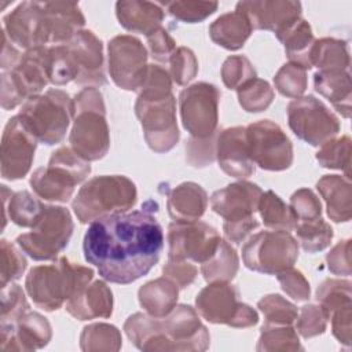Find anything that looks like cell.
<instances>
[{
  "label": "cell",
  "instance_id": "cell-1",
  "mask_svg": "<svg viewBox=\"0 0 352 352\" xmlns=\"http://www.w3.org/2000/svg\"><path fill=\"white\" fill-rule=\"evenodd\" d=\"M164 249L161 224L147 209L94 220L82 241L84 258L111 283L128 285L147 275Z\"/></svg>",
  "mask_w": 352,
  "mask_h": 352
},
{
  "label": "cell",
  "instance_id": "cell-2",
  "mask_svg": "<svg viewBox=\"0 0 352 352\" xmlns=\"http://www.w3.org/2000/svg\"><path fill=\"white\" fill-rule=\"evenodd\" d=\"M128 338L143 351H204L209 344L206 327L190 305H177L166 316L135 314L124 324Z\"/></svg>",
  "mask_w": 352,
  "mask_h": 352
},
{
  "label": "cell",
  "instance_id": "cell-3",
  "mask_svg": "<svg viewBox=\"0 0 352 352\" xmlns=\"http://www.w3.org/2000/svg\"><path fill=\"white\" fill-rule=\"evenodd\" d=\"M92 278L91 268L59 257L52 264L33 267L26 276L25 287L36 307L55 311L89 285Z\"/></svg>",
  "mask_w": 352,
  "mask_h": 352
},
{
  "label": "cell",
  "instance_id": "cell-4",
  "mask_svg": "<svg viewBox=\"0 0 352 352\" xmlns=\"http://www.w3.org/2000/svg\"><path fill=\"white\" fill-rule=\"evenodd\" d=\"M73 107L69 136L72 150L88 162L103 158L110 146V135L102 94L96 87H87L74 96Z\"/></svg>",
  "mask_w": 352,
  "mask_h": 352
},
{
  "label": "cell",
  "instance_id": "cell-5",
  "mask_svg": "<svg viewBox=\"0 0 352 352\" xmlns=\"http://www.w3.org/2000/svg\"><path fill=\"white\" fill-rule=\"evenodd\" d=\"M136 186L126 176H95L82 184L72 206L80 223L128 212L136 202Z\"/></svg>",
  "mask_w": 352,
  "mask_h": 352
},
{
  "label": "cell",
  "instance_id": "cell-6",
  "mask_svg": "<svg viewBox=\"0 0 352 352\" xmlns=\"http://www.w3.org/2000/svg\"><path fill=\"white\" fill-rule=\"evenodd\" d=\"M73 99L62 89H48L28 98L19 116L44 144H56L63 140L73 118Z\"/></svg>",
  "mask_w": 352,
  "mask_h": 352
},
{
  "label": "cell",
  "instance_id": "cell-7",
  "mask_svg": "<svg viewBox=\"0 0 352 352\" xmlns=\"http://www.w3.org/2000/svg\"><path fill=\"white\" fill-rule=\"evenodd\" d=\"M91 172L88 161L78 157L72 148L60 147L52 153L48 165L37 168L32 177L33 191L44 201L67 202L78 183Z\"/></svg>",
  "mask_w": 352,
  "mask_h": 352
},
{
  "label": "cell",
  "instance_id": "cell-8",
  "mask_svg": "<svg viewBox=\"0 0 352 352\" xmlns=\"http://www.w3.org/2000/svg\"><path fill=\"white\" fill-rule=\"evenodd\" d=\"M138 94L135 113L148 147L155 153L169 151L179 140L176 100L172 91H139Z\"/></svg>",
  "mask_w": 352,
  "mask_h": 352
},
{
  "label": "cell",
  "instance_id": "cell-9",
  "mask_svg": "<svg viewBox=\"0 0 352 352\" xmlns=\"http://www.w3.org/2000/svg\"><path fill=\"white\" fill-rule=\"evenodd\" d=\"M73 228L74 224L66 208L45 205L32 231L18 235L15 242L33 260L48 261L56 258L58 253L67 246Z\"/></svg>",
  "mask_w": 352,
  "mask_h": 352
},
{
  "label": "cell",
  "instance_id": "cell-10",
  "mask_svg": "<svg viewBox=\"0 0 352 352\" xmlns=\"http://www.w3.org/2000/svg\"><path fill=\"white\" fill-rule=\"evenodd\" d=\"M48 82V47L25 51L11 70L1 72V107H16L28 98L38 95Z\"/></svg>",
  "mask_w": 352,
  "mask_h": 352
},
{
  "label": "cell",
  "instance_id": "cell-11",
  "mask_svg": "<svg viewBox=\"0 0 352 352\" xmlns=\"http://www.w3.org/2000/svg\"><path fill=\"white\" fill-rule=\"evenodd\" d=\"M298 257V243L289 231H260L242 246L245 265L256 272L276 275L292 268Z\"/></svg>",
  "mask_w": 352,
  "mask_h": 352
},
{
  "label": "cell",
  "instance_id": "cell-12",
  "mask_svg": "<svg viewBox=\"0 0 352 352\" xmlns=\"http://www.w3.org/2000/svg\"><path fill=\"white\" fill-rule=\"evenodd\" d=\"M239 292L228 282H212L195 298L197 311L210 323H224L232 327H249L258 322L257 312L241 302Z\"/></svg>",
  "mask_w": 352,
  "mask_h": 352
},
{
  "label": "cell",
  "instance_id": "cell-13",
  "mask_svg": "<svg viewBox=\"0 0 352 352\" xmlns=\"http://www.w3.org/2000/svg\"><path fill=\"white\" fill-rule=\"evenodd\" d=\"M287 120L293 133L315 147L331 140L340 131L338 118L312 95L293 99L287 106Z\"/></svg>",
  "mask_w": 352,
  "mask_h": 352
},
{
  "label": "cell",
  "instance_id": "cell-14",
  "mask_svg": "<svg viewBox=\"0 0 352 352\" xmlns=\"http://www.w3.org/2000/svg\"><path fill=\"white\" fill-rule=\"evenodd\" d=\"M246 146L253 164L265 170H283L293 162V146L283 129L271 120L245 128Z\"/></svg>",
  "mask_w": 352,
  "mask_h": 352
},
{
  "label": "cell",
  "instance_id": "cell-15",
  "mask_svg": "<svg viewBox=\"0 0 352 352\" xmlns=\"http://www.w3.org/2000/svg\"><path fill=\"white\" fill-rule=\"evenodd\" d=\"M220 91L208 82H197L179 95L180 117L192 138L206 139L216 133Z\"/></svg>",
  "mask_w": 352,
  "mask_h": 352
},
{
  "label": "cell",
  "instance_id": "cell-16",
  "mask_svg": "<svg viewBox=\"0 0 352 352\" xmlns=\"http://www.w3.org/2000/svg\"><path fill=\"white\" fill-rule=\"evenodd\" d=\"M217 230L202 221H173L168 227V260L204 264L220 245Z\"/></svg>",
  "mask_w": 352,
  "mask_h": 352
},
{
  "label": "cell",
  "instance_id": "cell-17",
  "mask_svg": "<svg viewBox=\"0 0 352 352\" xmlns=\"http://www.w3.org/2000/svg\"><path fill=\"white\" fill-rule=\"evenodd\" d=\"M147 51L129 34L116 36L109 43V72L117 87L138 91L147 72Z\"/></svg>",
  "mask_w": 352,
  "mask_h": 352
},
{
  "label": "cell",
  "instance_id": "cell-18",
  "mask_svg": "<svg viewBox=\"0 0 352 352\" xmlns=\"http://www.w3.org/2000/svg\"><path fill=\"white\" fill-rule=\"evenodd\" d=\"M37 138L19 114L6 124L1 139V176L7 180H18L30 170Z\"/></svg>",
  "mask_w": 352,
  "mask_h": 352
},
{
  "label": "cell",
  "instance_id": "cell-19",
  "mask_svg": "<svg viewBox=\"0 0 352 352\" xmlns=\"http://www.w3.org/2000/svg\"><path fill=\"white\" fill-rule=\"evenodd\" d=\"M19 48L32 50L50 43L43 6L38 1H23L3 18V29Z\"/></svg>",
  "mask_w": 352,
  "mask_h": 352
},
{
  "label": "cell",
  "instance_id": "cell-20",
  "mask_svg": "<svg viewBox=\"0 0 352 352\" xmlns=\"http://www.w3.org/2000/svg\"><path fill=\"white\" fill-rule=\"evenodd\" d=\"M235 10L248 16L253 29L271 30L276 37L301 18V3L298 1H239Z\"/></svg>",
  "mask_w": 352,
  "mask_h": 352
},
{
  "label": "cell",
  "instance_id": "cell-21",
  "mask_svg": "<svg viewBox=\"0 0 352 352\" xmlns=\"http://www.w3.org/2000/svg\"><path fill=\"white\" fill-rule=\"evenodd\" d=\"M263 190L250 182H238L217 190L210 197L213 212L227 223L242 221L254 217Z\"/></svg>",
  "mask_w": 352,
  "mask_h": 352
},
{
  "label": "cell",
  "instance_id": "cell-22",
  "mask_svg": "<svg viewBox=\"0 0 352 352\" xmlns=\"http://www.w3.org/2000/svg\"><path fill=\"white\" fill-rule=\"evenodd\" d=\"M50 340L48 320L30 309L11 323H1V351H32L45 346Z\"/></svg>",
  "mask_w": 352,
  "mask_h": 352
},
{
  "label": "cell",
  "instance_id": "cell-23",
  "mask_svg": "<svg viewBox=\"0 0 352 352\" xmlns=\"http://www.w3.org/2000/svg\"><path fill=\"white\" fill-rule=\"evenodd\" d=\"M77 67V84L100 87L106 82L103 69V45L91 30H80L65 43Z\"/></svg>",
  "mask_w": 352,
  "mask_h": 352
},
{
  "label": "cell",
  "instance_id": "cell-24",
  "mask_svg": "<svg viewBox=\"0 0 352 352\" xmlns=\"http://www.w3.org/2000/svg\"><path fill=\"white\" fill-rule=\"evenodd\" d=\"M216 158L219 166L232 177L245 179L253 175L254 164L248 151L245 126H232L219 132Z\"/></svg>",
  "mask_w": 352,
  "mask_h": 352
},
{
  "label": "cell",
  "instance_id": "cell-25",
  "mask_svg": "<svg viewBox=\"0 0 352 352\" xmlns=\"http://www.w3.org/2000/svg\"><path fill=\"white\" fill-rule=\"evenodd\" d=\"M50 43L54 45L65 44L73 38L82 26L85 25V18L76 3L65 1H45L41 3Z\"/></svg>",
  "mask_w": 352,
  "mask_h": 352
},
{
  "label": "cell",
  "instance_id": "cell-26",
  "mask_svg": "<svg viewBox=\"0 0 352 352\" xmlns=\"http://www.w3.org/2000/svg\"><path fill=\"white\" fill-rule=\"evenodd\" d=\"M66 311L78 320L109 318L113 311V294L107 285L95 280L66 302Z\"/></svg>",
  "mask_w": 352,
  "mask_h": 352
},
{
  "label": "cell",
  "instance_id": "cell-27",
  "mask_svg": "<svg viewBox=\"0 0 352 352\" xmlns=\"http://www.w3.org/2000/svg\"><path fill=\"white\" fill-rule=\"evenodd\" d=\"M116 14L121 26L132 33L151 34L161 28L164 21V8L158 3L150 1H117Z\"/></svg>",
  "mask_w": 352,
  "mask_h": 352
},
{
  "label": "cell",
  "instance_id": "cell-28",
  "mask_svg": "<svg viewBox=\"0 0 352 352\" xmlns=\"http://www.w3.org/2000/svg\"><path fill=\"white\" fill-rule=\"evenodd\" d=\"M166 206L175 221H197L205 213L208 195L199 184L186 182L169 192Z\"/></svg>",
  "mask_w": 352,
  "mask_h": 352
},
{
  "label": "cell",
  "instance_id": "cell-29",
  "mask_svg": "<svg viewBox=\"0 0 352 352\" xmlns=\"http://www.w3.org/2000/svg\"><path fill=\"white\" fill-rule=\"evenodd\" d=\"M252 32L253 28L250 21L238 10L220 15L209 26V36L212 41L230 51L242 48Z\"/></svg>",
  "mask_w": 352,
  "mask_h": 352
},
{
  "label": "cell",
  "instance_id": "cell-30",
  "mask_svg": "<svg viewBox=\"0 0 352 352\" xmlns=\"http://www.w3.org/2000/svg\"><path fill=\"white\" fill-rule=\"evenodd\" d=\"M314 85L338 113L345 118L351 116V76L348 70H318L314 76Z\"/></svg>",
  "mask_w": 352,
  "mask_h": 352
},
{
  "label": "cell",
  "instance_id": "cell-31",
  "mask_svg": "<svg viewBox=\"0 0 352 352\" xmlns=\"http://www.w3.org/2000/svg\"><path fill=\"white\" fill-rule=\"evenodd\" d=\"M138 294L140 305L148 315L162 318L176 307L179 286L164 275L143 285Z\"/></svg>",
  "mask_w": 352,
  "mask_h": 352
},
{
  "label": "cell",
  "instance_id": "cell-32",
  "mask_svg": "<svg viewBox=\"0 0 352 352\" xmlns=\"http://www.w3.org/2000/svg\"><path fill=\"white\" fill-rule=\"evenodd\" d=\"M316 187L326 201L329 217L336 223L348 221L351 219L352 198L349 177L326 175L316 183Z\"/></svg>",
  "mask_w": 352,
  "mask_h": 352
},
{
  "label": "cell",
  "instance_id": "cell-33",
  "mask_svg": "<svg viewBox=\"0 0 352 352\" xmlns=\"http://www.w3.org/2000/svg\"><path fill=\"white\" fill-rule=\"evenodd\" d=\"M3 191V228L6 227L7 221V213L12 223H15L19 227H33L40 216L44 212L45 205L38 201L34 195H32L29 191H18L15 194L10 195V199L7 194L10 190L7 186H1Z\"/></svg>",
  "mask_w": 352,
  "mask_h": 352
},
{
  "label": "cell",
  "instance_id": "cell-34",
  "mask_svg": "<svg viewBox=\"0 0 352 352\" xmlns=\"http://www.w3.org/2000/svg\"><path fill=\"white\" fill-rule=\"evenodd\" d=\"M283 43L286 55L292 63H296L305 70L311 69V50L314 47L315 38L312 34L311 25L298 19L290 29H287L282 36L278 37Z\"/></svg>",
  "mask_w": 352,
  "mask_h": 352
},
{
  "label": "cell",
  "instance_id": "cell-35",
  "mask_svg": "<svg viewBox=\"0 0 352 352\" xmlns=\"http://www.w3.org/2000/svg\"><path fill=\"white\" fill-rule=\"evenodd\" d=\"M311 66L319 70H348L349 52L348 45L337 38L315 40L311 50Z\"/></svg>",
  "mask_w": 352,
  "mask_h": 352
},
{
  "label": "cell",
  "instance_id": "cell-36",
  "mask_svg": "<svg viewBox=\"0 0 352 352\" xmlns=\"http://www.w3.org/2000/svg\"><path fill=\"white\" fill-rule=\"evenodd\" d=\"M239 267V260L235 249L224 239L216 253L202 264L201 272L206 282H228L231 280Z\"/></svg>",
  "mask_w": 352,
  "mask_h": 352
},
{
  "label": "cell",
  "instance_id": "cell-37",
  "mask_svg": "<svg viewBox=\"0 0 352 352\" xmlns=\"http://www.w3.org/2000/svg\"><path fill=\"white\" fill-rule=\"evenodd\" d=\"M257 210L263 219L264 226L272 230L292 231L297 220L290 209L274 191L268 190L261 194Z\"/></svg>",
  "mask_w": 352,
  "mask_h": 352
},
{
  "label": "cell",
  "instance_id": "cell-38",
  "mask_svg": "<svg viewBox=\"0 0 352 352\" xmlns=\"http://www.w3.org/2000/svg\"><path fill=\"white\" fill-rule=\"evenodd\" d=\"M294 230L301 248L308 253L326 249L333 238V228L322 217L311 221H298Z\"/></svg>",
  "mask_w": 352,
  "mask_h": 352
},
{
  "label": "cell",
  "instance_id": "cell-39",
  "mask_svg": "<svg viewBox=\"0 0 352 352\" xmlns=\"http://www.w3.org/2000/svg\"><path fill=\"white\" fill-rule=\"evenodd\" d=\"M239 104L249 113H258L265 110L272 99L274 89L271 85L261 78H250L236 88Z\"/></svg>",
  "mask_w": 352,
  "mask_h": 352
},
{
  "label": "cell",
  "instance_id": "cell-40",
  "mask_svg": "<svg viewBox=\"0 0 352 352\" xmlns=\"http://www.w3.org/2000/svg\"><path fill=\"white\" fill-rule=\"evenodd\" d=\"M351 139L349 136H342L340 139H331L320 146L316 153V160L323 168L344 169L345 176L349 177V164H351Z\"/></svg>",
  "mask_w": 352,
  "mask_h": 352
},
{
  "label": "cell",
  "instance_id": "cell-41",
  "mask_svg": "<svg viewBox=\"0 0 352 352\" xmlns=\"http://www.w3.org/2000/svg\"><path fill=\"white\" fill-rule=\"evenodd\" d=\"M81 349H118L121 336L117 327L106 323H95L84 327L81 333Z\"/></svg>",
  "mask_w": 352,
  "mask_h": 352
},
{
  "label": "cell",
  "instance_id": "cell-42",
  "mask_svg": "<svg viewBox=\"0 0 352 352\" xmlns=\"http://www.w3.org/2000/svg\"><path fill=\"white\" fill-rule=\"evenodd\" d=\"M276 349H302L298 337L293 327L265 323L261 327L257 351H276Z\"/></svg>",
  "mask_w": 352,
  "mask_h": 352
},
{
  "label": "cell",
  "instance_id": "cell-43",
  "mask_svg": "<svg viewBox=\"0 0 352 352\" xmlns=\"http://www.w3.org/2000/svg\"><path fill=\"white\" fill-rule=\"evenodd\" d=\"M316 300L329 318L333 311L351 304V283L348 280L327 279L318 287Z\"/></svg>",
  "mask_w": 352,
  "mask_h": 352
},
{
  "label": "cell",
  "instance_id": "cell-44",
  "mask_svg": "<svg viewBox=\"0 0 352 352\" xmlns=\"http://www.w3.org/2000/svg\"><path fill=\"white\" fill-rule=\"evenodd\" d=\"M257 307L265 316V323L268 324L290 326L296 322L298 316L296 305H293L279 294H268L263 297L258 301Z\"/></svg>",
  "mask_w": 352,
  "mask_h": 352
},
{
  "label": "cell",
  "instance_id": "cell-45",
  "mask_svg": "<svg viewBox=\"0 0 352 352\" xmlns=\"http://www.w3.org/2000/svg\"><path fill=\"white\" fill-rule=\"evenodd\" d=\"M160 4L177 21L188 22V23H195L206 19L219 7L217 1H191V0L168 1V3H160Z\"/></svg>",
  "mask_w": 352,
  "mask_h": 352
},
{
  "label": "cell",
  "instance_id": "cell-46",
  "mask_svg": "<svg viewBox=\"0 0 352 352\" xmlns=\"http://www.w3.org/2000/svg\"><path fill=\"white\" fill-rule=\"evenodd\" d=\"M307 70L296 63L283 65L274 77L275 88L287 98H300L307 88Z\"/></svg>",
  "mask_w": 352,
  "mask_h": 352
},
{
  "label": "cell",
  "instance_id": "cell-47",
  "mask_svg": "<svg viewBox=\"0 0 352 352\" xmlns=\"http://www.w3.org/2000/svg\"><path fill=\"white\" fill-rule=\"evenodd\" d=\"M16 246L6 239H1V287L19 279L26 270V258L22 253V249H18Z\"/></svg>",
  "mask_w": 352,
  "mask_h": 352
},
{
  "label": "cell",
  "instance_id": "cell-48",
  "mask_svg": "<svg viewBox=\"0 0 352 352\" xmlns=\"http://www.w3.org/2000/svg\"><path fill=\"white\" fill-rule=\"evenodd\" d=\"M168 65L172 81H175L179 85H186L187 82H190L198 72L197 58L194 52L186 47L176 48Z\"/></svg>",
  "mask_w": 352,
  "mask_h": 352
},
{
  "label": "cell",
  "instance_id": "cell-49",
  "mask_svg": "<svg viewBox=\"0 0 352 352\" xmlns=\"http://www.w3.org/2000/svg\"><path fill=\"white\" fill-rule=\"evenodd\" d=\"M256 77V70L250 60L242 55H232L226 59L221 67V78L227 88L236 89L243 82Z\"/></svg>",
  "mask_w": 352,
  "mask_h": 352
},
{
  "label": "cell",
  "instance_id": "cell-50",
  "mask_svg": "<svg viewBox=\"0 0 352 352\" xmlns=\"http://www.w3.org/2000/svg\"><path fill=\"white\" fill-rule=\"evenodd\" d=\"M29 311L22 287L16 283H8L1 287V323H11Z\"/></svg>",
  "mask_w": 352,
  "mask_h": 352
},
{
  "label": "cell",
  "instance_id": "cell-51",
  "mask_svg": "<svg viewBox=\"0 0 352 352\" xmlns=\"http://www.w3.org/2000/svg\"><path fill=\"white\" fill-rule=\"evenodd\" d=\"M290 209L298 221H311L319 219L322 206L318 197L309 188H300L290 197Z\"/></svg>",
  "mask_w": 352,
  "mask_h": 352
},
{
  "label": "cell",
  "instance_id": "cell-52",
  "mask_svg": "<svg viewBox=\"0 0 352 352\" xmlns=\"http://www.w3.org/2000/svg\"><path fill=\"white\" fill-rule=\"evenodd\" d=\"M327 315L320 308V305H304L297 316V330L304 338H309L318 334H322L326 329Z\"/></svg>",
  "mask_w": 352,
  "mask_h": 352
},
{
  "label": "cell",
  "instance_id": "cell-53",
  "mask_svg": "<svg viewBox=\"0 0 352 352\" xmlns=\"http://www.w3.org/2000/svg\"><path fill=\"white\" fill-rule=\"evenodd\" d=\"M213 136L206 139H197L192 136L190 138L188 143L186 144V158L190 165L202 168L214 160L216 143L213 142Z\"/></svg>",
  "mask_w": 352,
  "mask_h": 352
},
{
  "label": "cell",
  "instance_id": "cell-54",
  "mask_svg": "<svg viewBox=\"0 0 352 352\" xmlns=\"http://www.w3.org/2000/svg\"><path fill=\"white\" fill-rule=\"evenodd\" d=\"M276 276L283 292L289 294L293 300L305 301L309 298V283L300 271L293 270L292 267L286 271L276 274Z\"/></svg>",
  "mask_w": 352,
  "mask_h": 352
},
{
  "label": "cell",
  "instance_id": "cell-55",
  "mask_svg": "<svg viewBox=\"0 0 352 352\" xmlns=\"http://www.w3.org/2000/svg\"><path fill=\"white\" fill-rule=\"evenodd\" d=\"M151 58L161 63H168L173 52L176 51L175 40L162 28L157 29L151 34L146 36Z\"/></svg>",
  "mask_w": 352,
  "mask_h": 352
},
{
  "label": "cell",
  "instance_id": "cell-56",
  "mask_svg": "<svg viewBox=\"0 0 352 352\" xmlns=\"http://www.w3.org/2000/svg\"><path fill=\"white\" fill-rule=\"evenodd\" d=\"M162 271H164V275L172 279L180 289L191 285L198 274L195 265L187 261H172V260H168Z\"/></svg>",
  "mask_w": 352,
  "mask_h": 352
},
{
  "label": "cell",
  "instance_id": "cell-57",
  "mask_svg": "<svg viewBox=\"0 0 352 352\" xmlns=\"http://www.w3.org/2000/svg\"><path fill=\"white\" fill-rule=\"evenodd\" d=\"M351 241H342L327 254L329 270L336 275H349L351 274V256H349Z\"/></svg>",
  "mask_w": 352,
  "mask_h": 352
},
{
  "label": "cell",
  "instance_id": "cell-58",
  "mask_svg": "<svg viewBox=\"0 0 352 352\" xmlns=\"http://www.w3.org/2000/svg\"><path fill=\"white\" fill-rule=\"evenodd\" d=\"M331 324H333V334L344 342L349 345L351 342V304H346L330 314Z\"/></svg>",
  "mask_w": 352,
  "mask_h": 352
},
{
  "label": "cell",
  "instance_id": "cell-59",
  "mask_svg": "<svg viewBox=\"0 0 352 352\" xmlns=\"http://www.w3.org/2000/svg\"><path fill=\"white\" fill-rule=\"evenodd\" d=\"M256 228H258V221L254 217H250L242 221H234V223L224 221L223 224V230L227 241L235 245H241Z\"/></svg>",
  "mask_w": 352,
  "mask_h": 352
},
{
  "label": "cell",
  "instance_id": "cell-60",
  "mask_svg": "<svg viewBox=\"0 0 352 352\" xmlns=\"http://www.w3.org/2000/svg\"><path fill=\"white\" fill-rule=\"evenodd\" d=\"M1 37H3V48H1V59H0V66H1V72H7L11 70L18 60L21 59L22 54H19V51L16 50L15 44L8 38V36L4 33V30H1Z\"/></svg>",
  "mask_w": 352,
  "mask_h": 352
}]
</instances>
